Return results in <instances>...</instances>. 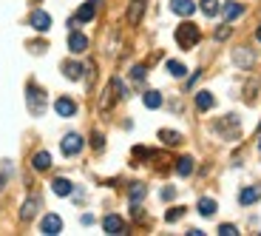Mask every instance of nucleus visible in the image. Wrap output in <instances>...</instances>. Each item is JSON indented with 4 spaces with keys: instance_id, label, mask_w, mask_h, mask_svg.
<instances>
[{
    "instance_id": "4468645a",
    "label": "nucleus",
    "mask_w": 261,
    "mask_h": 236,
    "mask_svg": "<svg viewBox=\"0 0 261 236\" xmlns=\"http://www.w3.org/2000/svg\"><path fill=\"white\" fill-rule=\"evenodd\" d=\"M233 60H236V66L239 68H250L253 66V52H250V49H236Z\"/></svg>"
},
{
    "instance_id": "6e6552de",
    "label": "nucleus",
    "mask_w": 261,
    "mask_h": 236,
    "mask_svg": "<svg viewBox=\"0 0 261 236\" xmlns=\"http://www.w3.org/2000/svg\"><path fill=\"white\" fill-rule=\"evenodd\" d=\"M85 49H88V37L71 29V34H68V52H71V54H83Z\"/></svg>"
},
{
    "instance_id": "cd10ccee",
    "label": "nucleus",
    "mask_w": 261,
    "mask_h": 236,
    "mask_svg": "<svg viewBox=\"0 0 261 236\" xmlns=\"http://www.w3.org/2000/svg\"><path fill=\"white\" fill-rule=\"evenodd\" d=\"M182 217H185V208H173V210H168V214H165V219H168V222H179Z\"/></svg>"
},
{
    "instance_id": "c9c22d12",
    "label": "nucleus",
    "mask_w": 261,
    "mask_h": 236,
    "mask_svg": "<svg viewBox=\"0 0 261 236\" xmlns=\"http://www.w3.org/2000/svg\"><path fill=\"white\" fill-rule=\"evenodd\" d=\"M258 151H261V137H258Z\"/></svg>"
},
{
    "instance_id": "7ed1b4c3",
    "label": "nucleus",
    "mask_w": 261,
    "mask_h": 236,
    "mask_svg": "<svg viewBox=\"0 0 261 236\" xmlns=\"http://www.w3.org/2000/svg\"><path fill=\"white\" fill-rule=\"evenodd\" d=\"M102 3V0H88V3H83V6L77 9V14L71 17V23L68 26L77 29V23H88V20H94V14H97V6Z\"/></svg>"
},
{
    "instance_id": "f03ea898",
    "label": "nucleus",
    "mask_w": 261,
    "mask_h": 236,
    "mask_svg": "<svg viewBox=\"0 0 261 236\" xmlns=\"http://www.w3.org/2000/svg\"><path fill=\"white\" fill-rule=\"evenodd\" d=\"M26 103H29V111L34 117L46 114V91H40L34 83H29V88H26Z\"/></svg>"
},
{
    "instance_id": "f257e3e1",
    "label": "nucleus",
    "mask_w": 261,
    "mask_h": 236,
    "mask_svg": "<svg viewBox=\"0 0 261 236\" xmlns=\"http://www.w3.org/2000/svg\"><path fill=\"white\" fill-rule=\"evenodd\" d=\"M199 40H202V32H199L196 23H182V26L176 29V43L182 49H193Z\"/></svg>"
},
{
    "instance_id": "a878e982",
    "label": "nucleus",
    "mask_w": 261,
    "mask_h": 236,
    "mask_svg": "<svg viewBox=\"0 0 261 236\" xmlns=\"http://www.w3.org/2000/svg\"><path fill=\"white\" fill-rule=\"evenodd\" d=\"M170 72V77H185V72H188V68H185V63H179V60H168V66H165Z\"/></svg>"
},
{
    "instance_id": "2eb2a0df",
    "label": "nucleus",
    "mask_w": 261,
    "mask_h": 236,
    "mask_svg": "<svg viewBox=\"0 0 261 236\" xmlns=\"http://www.w3.org/2000/svg\"><path fill=\"white\" fill-rule=\"evenodd\" d=\"M37 208H40V199L37 197L26 199V202H23V208H20V219H23V222H29V219L37 214Z\"/></svg>"
},
{
    "instance_id": "393cba45",
    "label": "nucleus",
    "mask_w": 261,
    "mask_h": 236,
    "mask_svg": "<svg viewBox=\"0 0 261 236\" xmlns=\"http://www.w3.org/2000/svg\"><path fill=\"white\" fill-rule=\"evenodd\" d=\"M199 9H202V12L207 14V17H216V14L222 12V6H219V0H202V6H199Z\"/></svg>"
},
{
    "instance_id": "5701e85b",
    "label": "nucleus",
    "mask_w": 261,
    "mask_h": 236,
    "mask_svg": "<svg viewBox=\"0 0 261 236\" xmlns=\"http://www.w3.org/2000/svg\"><path fill=\"white\" fill-rule=\"evenodd\" d=\"M145 194H148V188H145L142 182H134L128 188V197H130V202H139V199H145Z\"/></svg>"
},
{
    "instance_id": "1a4fd4ad",
    "label": "nucleus",
    "mask_w": 261,
    "mask_h": 236,
    "mask_svg": "<svg viewBox=\"0 0 261 236\" xmlns=\"http://www.w3.org/2000/svg\"><path fill=\"white\" fill-rule=\"evenodd\" d=\"M102 230H105V233H125L122 217H117V214H108V217L102 219Z\"/></svg>"
},
{
    "instance_id": "6ab92c4d",
    "label": "nucleus",
    "mask_w": 261,
    "mask_h": 236,
    "mask_svg": "<svg viewBox=\"0 0 261 236\" xmlns=\"http://www.w3.org/2000/svg\"><path fill=\"white\" fill-rule=\"evenodd\" d=\"M159 139H162L165 145H170V148H173V145L182 143V134H179V131H168V128H162V131H159Z\"/></svg>"
},
{
    "instance_id": "a211bd4d",
    "label": "nucleus",
    "mask_w": 261,
    "mask_h": 236,
    "mask_svg": "<svg viewBox=\"0 0 261 236\" xmlns=\"http://www.w3.org/2000/svg\"><path fill=\"white\" fill-rule=\"evenodd\" d=\"M213 105H216V100H213V94H210V91H199V94H196V108H199V111H210Z\"/></svg>"
},
{
    "instance_id": "aec40b11",
    "label": "nucleus",
    "mask_w": 261,
    "mask_h": 236,
    "mask_svg": "<svg viewBox=\"0 0 261 236\" xmlns=\"http://www.w3.org/2000/svg\"><path fill=\"white\" fill-rule=\"evenodd\" d=\"M176 174H179V177H190V174H193V157L176 159Z\"/></svg>"
},
{
    "instance_id": "39448f33",
    "label": "nucleus",
    "mask_w": 261,
    "mask_h": 236,
    "mask_svg": "<svg viewBox=\"0 0 261 236\" xmlns=\"http://www.w3.org/2000/svg\"><path fill=\"white\" fill-rule=\"evenodd\" d=\"M213 128H216L219 134H222L224 139H233L236 134H239V120H236L233 114H227V117H224V120H219V123H216Z\"/></svg>"
},
{
    "instance_id": "423d86ee",
    "label": "nucleus",
    "mask_w": 261,
    "mask_h": 236,
    "mask_svg": "<svg viewBox=\"0 0 261 236\" xmlns=\"http://www.w3.org/2000/svg\"><path fill=\"white\" fill-rule=\"evenodd\" d=\"M29 26L34 29V32H48L51 29V14H46V12H32V17H29Z\"/></svg>"
},
{
    "instance_id": "2f4dec72",
    "label": "nucleus",
    "mask_w": 261,
    "mask_h": 236,
    "mask_svg": "<svg viewBox=\"0 0 261 236\" xmlns=\"http://www.w3.org/2000/svg\"><path fill=\"white\" fill-rule=\"evenodd\" d=\"M227 37H230V26H222L216 32V40H227Z\"/></svg>"
},
{
    "instance_id": "f8f14e48",
    "label": "nucleus",
    "mask_w": 261,
    "mask_h": 236,
    "mask_svg": "<svg viewBox=\"0 0 261 236\" xmlns=\"http://www.w3.org/2000/svg\"><path fill=\"white\" fill-rule=\"evenodd\" d=\"M170 12L182 14V17H190L196 12V3L193 0H170Z\"/></svg>"
},
{
    "instance_id": "7c9ffc66",
    "label": "nucleus",
    "mask_w": 261,
    "mask_h": 236,
    "mask_svg": "<svg viewBox=\"0 0 261 236\" xmlns=\"http://www.w3.org/2000/svg\"><path fill=\"white\" fill-rule=\"evenodd\" d=\"M91 145L97 148V151H102V145H105V143H102V134H99V131H94V143H91Z\"/></svg>"
},
{
    "instance_id": "dca6fc26",
    "label": "nucleus",
    "mask_w": 261,
    "mask_h": 236,
    "mask_svg": "<svg viewBox=\"0 0 261 236\" xmlns=\"http://www.w3.org/2000/svg\"><path fill=\"white\" fill-rule=\"evenodd\" d=\"M51 191H54V194H57V197H68V194H71V191H74V185L68 182V179H65V177H57V179H54V182H51Z\"/></svg>"
},
{
    "instance_id": "ddd939ff",
    "label": "nucleus",
    "mask_w": 261,
    "mask_h": 236,
    "mask_svg": "<svg viewBox=\"0 0 261 236\" xmlns=\"http://www.w3.org/2000/svg\"><path fill=\"white\" fill-rule=\"evenodd\" d=\"M261 199V188L258 185H250V188H244L242 194H239V202L242 205H253V202H258Z\"/></svg>"
},
{
    "instance_id": "20e7f679",
    "label": "nucleus",
    "mask_w": 261,
    "mask_h": 236,
    "mask_svg": "<svg viewBox=\"0 0 261 236\" xmlns=\"http://www.w3.org/2000/svg\"><path fill=\"white\" fill-rule=\"evenodd\" d=\"M83 137L80 134H65L63 137V143H60V148H63V154L65 157H77L80 151H83Z\"/></svg>"
},
{
    "instance_id": "9b49d317",
    "label": "nucleus",
    "mask_w": 261,
    "mask_h": 236,
    "mask_svg": "<svg viewBox=\"0 0 261 236\" xmlns=\"http://www.w3.org/2000/svg\"><path fill=\"white\" fill-rule=\"evenodd\" d=\"M145 3H148V0H130V9H128V23H130V26H137L139 20H142Z\"/></svg>"
},
{
    "instance_id": "f704fd0d",
    "label": "nucleus",
    "mask_w": 261,
    "mask_h": 236,
    "mask_svg": "<svg viewBox=\"0 0 261 236\" xmlns=\"http://www.w3.org/2000/svg\"><path fill=\"white\" fill-rule=\"evenodd\" d=\"M255 37H258V43H261V29H258V32H255Z\"/></svg>"
},
{
    "instance_id": "72a5a7b5",
    "label": "nucleus",
    "mask_w": 261,
    "mask_h": 236,
    "mask_svg": "<svg viewBox=\"0 0 261 236\" xmlns=\"http://www.w3.org/2000/svg\"><path fill=\"white\" fill-rule=\"evenodd\" d=\"M3 185H6V179H3V177H0V191H3Z\"/></svg>"
},
{
    "instance_id": "b1692460",
    "label": "nucleus",
    "mask_w": 261,
    "mask_h": 236,
    "mask_svg": "<svg viewBox=\"0 0 261 236\" xmlns=\"http://www.w3.org/2000/svg\"><path fill=\"white\" fill-rule=\"evenodd\" d=\"M216 208H219V205H216V199H199V214H202V217H213L216 214Z\"/></svg>"
},
{
    "instance_id": "4be33fe9",
    "label": "nucleus",
    "mask_w": 261,
    "mask_h": 236,
    "mask_svg": "<svg viewBox=\"0 0 261 236\" xmlns=\"http://www.w3.org/2000/svg\"><path fill=\"white\" fill-rule=\"evenodd\" d=\"M63 74L68 80H80L83 77V66H80V63H63Z\"/></svg>"
},
{
    "instance_id": "412c9836",
    "label": "nucleus",
    "mask_w": 261,
    "mask_h": 236,
    "mask_svg": "<svg viewBox=\"0 0 261 236\" xmlns=\"http://www.w3.org/2000/svg\"><path fill=\"white\" fill-rule=\"evenodd\" d=\"M142 103H145V108H159V105H162V94L159 91H145Z\"/></svg>"
},
{
    "instance_id": "0eeeda50",
    "label": "nucleus",
    "mask_w": 261,
    "mask_h": 236,
    "mask_svg": "<svg viewBox=\"0 0 261 236\" xmlns=\"http://www.w3.org/2000/svg\"><path fill=\"white\" fill-rule=\"evenodd\" d=\"M40 230L46 236H57L60 230H63V219H60L57 214H48V217H43V222H40Z\"/></svg>"
},
{
    "instance_id": "473e14b6",
    "label": "nucleus",
    "mask_w": 261,
    "mask_h": 236,
    "mask_svg": "<svg viewBox=\"0 0 261 236\" xmlns=\"http://www.w3.org/2000/svg\"><path fill=\"white\" fill-rule=\"evenodd\" d=\"M176 197V188H162V199H173Z\"/></svg>"
},
{
    "instance_id": "bb28decb",
    "label": "nucleus",
    "mask_w": 261,
    "mask_h": 236,
    "mask_svg": "<svg viewBox=\"0 0 261 236\" xmlns=\"http://www.w3.org/2000/svg\"><path fill=\"white\" fill-rule=\"evenodd\" d=\"M242 12H244L242 3H227V6H224V17H227V20H236Z\"/></svg>"
},
{
    "instance_id": "c756f323",
    "label": "nucleus",
    "mask_w": 261,
    "mask_h": 236,
    "mask_svg": "<svg viewBox=\"0 0 261 236\" xmlns=\"http://www.w3.org/2000/svg\"><path fill=\"white\" fill-rule=\"evenodd\" d=\"M219 233H222V236H236L239 230H236V225H222V228H219Z\"/></svg>"
},
{
    "instance_id": "9d476101",
    "label": "nucleus",
    "mask_w": 261,
    "mask_h": 236,
    "mask_svg": "<svg viewBox=\"0 0 261 236\" xmlns=\"http://www.w3.org/2000/svg\"><path fill=\"white\" fill-rule=\"evenodd\" d=\"M54 111H57L60 117H74V114H77V103L68 100V97H60L57 103H54Z\"/></svg>"
},
{
    "instance_id": "c85d7f7f",
    "label": "nucleus",
    "mask_w": 261,
    "mask_h": 236,
    "mask_svg": "<svg viewBox=\"0 0 261 236\" xmlns=\"http://www.w3.org/2000/svg\"><path fill=\"white\" fill-rule=\"evenodd\" d=\"M145 74H148V72H145V66H134V68H130V80H137V83H142Z\"/></svg>"
},
{
    "instance_id": "f3484780",
    "label": "nucleus",
    "mask_w": 261,
    "mask_h": 236,
    "mask_svg": "<svg viewBox=\"0 0 261 236\" xmlns=\"http://www.w3.org/2000/svg\"><path fill=\"white\" fill-rule=\"evenodd\" d=\"M32 165H34V171H48V168H51V154H48V151H37V154H34V159H32Z\"/></svg>"
}]
</instances>
